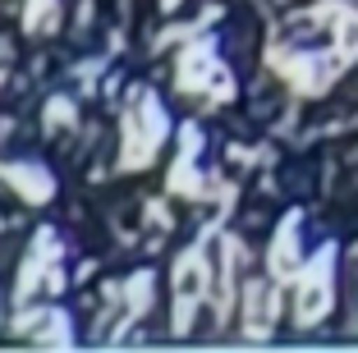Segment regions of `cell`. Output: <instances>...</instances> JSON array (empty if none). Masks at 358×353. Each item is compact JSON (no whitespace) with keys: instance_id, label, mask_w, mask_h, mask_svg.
<instances>
[{"instance_id":"1","label":"cell","mask_w":358,"mask_h":353,"mask_svg":"<svg viewBox=\"0 0 358 353\" xmlns=\"http://www.w3.org/2000/svg\"><path fill=\"white\" fill-rule=\"evenodd\" d=\"M120 170H143L157 156V147L170 138V115L161 110V101L143 87H134L120 115Z\"/></svg>"},{"instance_id":"2","label":"cell","mask_w":358,"mask_h":353,"mask_svg":"<svg viewBox=\"0 0 358 353\" xmlns=\"http://www.w3.org/2000/svg\"><path fill=\"white\" fill-rule=\"evenodd\" d=\"M175 83L184 87V92H211V101H230L234 96V78L221 69L211 42H198V46H189V51L179 55Z\"/></svg>"},{"instance_id":"3","label":"cell","mask_w":358,"mask_h":353,"mask_svg":"<svg viewBox=\"0 0 358 353\" xmlns=\"http://www.w3.org/2000/svg\"><path fill=\"white\" fill-rule=\"evenodd\" d=\"M331 298H336V284H331V248L317 252L294 280V322L313 326L331 312Z\"/></svg>"},{"instance_id":"4","label":"cell","mask_w":358,"mask_h":353,"mask_svg":"<svg viewBox=\"0 0 358 353\" xmlns=\"http://www.w3.org/2000/svg\"><path fill=\"white\" fill-rule=\"evenodd\" d=\"M0 179L19 193L23 202H51L55 198V175L46 166H32V161H14V166H0Z\"/></svg>"},{"instance_id":"5","label":"cell","mask_w":358,"mask_h":353,"mask_svg":"<svg viewBox=\"0 0 358 353\" xmlns=\"http://www.w3.org/2000/svg\"><path fill=\"white\" fill-rule=\"evenodd\" d=\"M275 312H280V294L275 284L266 280H248L243 284V317H248V335H266L275 322Z\"/></svg>"},{"instance_id":"6","label":"cell","mask_w":358,"mask_h":353,"mask_svg":"<svg viewBox=\"0 0 358 353\" xmlns=\"http://www.w3.org/2000/svg\"><path fill=\"white\" fill-rule=\"evenodd\" d=\"M294 229H299V216H289L280 229H275V243H271V275L275 280H294L299 271H303V257H299V239H294Z\"/></svg>"},{"instance_id":"7","label":"cell","mask_w":358,"mask_h":353,"mask_svg":"<svg viewBox=\"0 0 358 353\" xmlns=\"http://www.w3.org/2000/svg\"><path fill=\"white\" fill-rule=\"evenodd\" d=\"M170 193H179V198H202L207 188H202V175L193 170V152H184L175 161V170H170Z\"/></svg>"},{"instance_id":"8","label":"cell","mask_w":358,"mask_h":353,"mask_svg":"<svg viewBox=\"0 0 358 353\" xmlns=\"http://www.w3.org/2000/svg\"><path fill=\"white\" fill-rule=\"evenodd\" d=\"M148 308H152V271H138V275H129V284H124V312H129V322H138Z\"/></svg>"},{"instance_id":"9","label":"cell","mask_w":358,"mask_h":353,"mask_svg":"<svg viewBox=\"0 0 358 353\" xmlns=\"http://www.w3.org/2000/svg\"><path fill=\"white\" fill-rule=\"evenodd\" d=\"M60 23V0H28L23 5V28L28 32H55Z\"/></svg>"},{"instance_id":"10","label":"cell","mask_w":358,"mask_h":353,"mask_svg":"<svg viewBox=\"0 0 358 353\" xmlns=\"http://www.w3.org/2000/svg\"><path fill=\"white\" fill-rule=\"evenodd\" d=\"M74 120H78V110H74L69 96H51V101H46V115H42L46 134H55V129H74Z\"/></svg>"},{"instance_id":"11","label":"cell","mask_w":358,"mask_h":353,"mask_svg":"<svg viewBox=\"0 0 358 353\" xmlns=\"http://www.w3.org/2000/svg\"><path fill=\"white\" fill-rule=\"evenodd\" d=\"M161 10H166V14H175V10H179V0H161Z\"/></svg>"}]
</instances>
